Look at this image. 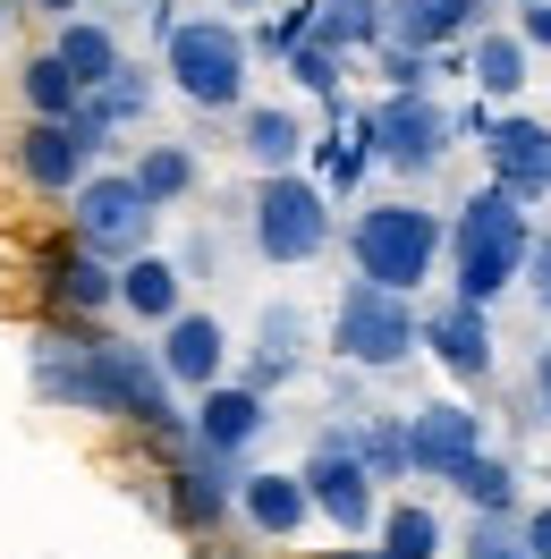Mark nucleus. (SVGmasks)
Here are the masks:
<instances>
[{"mask_svg":"<svg viewBox=\"0 0 551 559\" xmlns=\"http://www.w3.org/2000/svg\"><path fill=\"white\" fill-rule=\"evenodd\" d=\"M26 373H35L43 407L137 424L153 441H187V416H178V390L162 373V356L103 331V322H43L35 348H26Z\"/></svg>","mask_w":551,"mask_h":559,"instance_id":"obj_1","label":"nucleus"},{"mask_svg":"<svg viewBox=\"0 0 551 559\" xmlns=\"http://www.w3.org/2000/svg\"><path fill=\"white\" fill-rule=\"evenodd\" d=\"M526 254H535V212L517 204L509 187H476L467 204L449 212V297H467V306H501L517 280H526Z\"/></svg>","mask_w":551,"mask_h":559,"instance_id":"obj_2","label":"nucleus"},{"mask_svg":"<svg viewBox=\"0 0 551 559\" xmlns=\"http://www.w3.org/2000/svg\"><path fill=\"white\" fill-rule=\"evenodd\" d=\"M442 246H449V221L433 204H415V195H382V204H365L348 221V263H356V280L399 288V297L433 288Z\"/></svg>","mask_w":551,"mask_h":559,"instance_id":"obj_3","label":"nucleus"},{"mask_svg":"<svg viewBox=\"0 0 551 559\" xmlns=\"http://www.w3.org/2000/svg\"><path fill=\"white\" fill-rule=\"evenodd\" d=\"M162 76L178 103L196 110H246V76H255V35L238 17H171L162 35Z\"/></svg>","mask_w":551,"mask_h":559,"instance_id":"obj_4","label":"nucleus"},{"mask_svg":"<svg viewBox=\"0 0 551 559\" xmlns=\"http://www.w3.org/2000/svg\"><path fill=\"white\" fill-rule=\"evenodd\" d=\"M331 238H340V221H331V195L314 178H297V170L255 178V195H246V246H255V263L297 272V263H323Z\"/></svg>","mask_w":551,"mask_h":559,"instance_id":"obj_5","label":"nucleus"},{"mask_svg":"<svg viewBox=\"0 0 551 559\" xmlns=\"http://www.w3.org/2000/svg\"><path fill=\"white\" fill-rule=\"evenodd\" d=\"M331 356L356 365V373H399L408 356H424V314L399 288H374V280H348L340 306H331Z\"/></svg>","mask_w":551,"mask_h":559,"instance_id":"obj_6","label":"nucleus"},{"mask_svg":"<svg viewBox=\"0 0 551 559\" xmlns=\"http://www.w3.org/2000/svg\"><path fill=\"white\" fill-rule=\"evenodd\" d=\"M153 221H162V204H153L128 170H94L69 195V238L85 246V254H103V263L144 254V246H153Z\"/></svg>","mask_w":551,"mask_h":559,"instance_id":"obj_7","label":"nucleus"},{"mask_svg":"<svg viewBox=\"0 0 551 559\" xmlns=\"http://www.w3.org/2000/svg\"><path fill=\"white\" fill-rule=\"evenodd\" d=\"M356 128H365V153L399 178H433L449 162V136H458V119H449L433 94H382Z\"/></svg>","mask_w":551,"mask_h":559,"instance_id":"obj_8","label":"nucleus"},{"mask_svg":"<svg viewBox=\"0 0 551 559\" xmlns=\"http://www.w3.org/2000/svg\"><path fill=\"white\" fill-rule=\"evenodd\" d=\"M297 475H306V500H314V518H323V525H340L348 543H356V534H374L382 491H374V475H365L356 441H348V416H331L323 432H314V450H306Z\"/></svg>","mask_w":551,"mask_h":559,"instance_id":"obj_9","label":"nucleus"},{"mask_svg":"<svg viewBox=\"0 0 551 559\" xmlns=\"http://www.w3.org/2000/svg\"><path fill=\"white\" fill-rule=\"evenodd\" d=\"M171 450V475H162V500H171V525L178 534H221V525L238 518V457H212V450H196V432L187 441H162Z\"/></svg>","mask_w":551,"mask_h":559,"instance_id":"obj_10","label":"nucleus"},{"mask_svg":"<svg viewBox=\"0 0 551 559\" xmlns=\"http://www.w3.org/2000/svg\"><path fill=\"white\" fill-rule=\"evenodd\" d=\"M35 288H43V306L60 322H103L110 306H119V263L85 254L77 238H60V246L35 254Z\"/></svg>","mask_w":551,"mask_h":559,"instance_id":"obj_11","label":"nucleus"},{"mask_svg":"<svg viewBox=\"0 0 551 559\" xmlns=\"http://www.w3.org/2000/svg\"><path fill=\"white\" fill-rule=\"evenodd\" d=\"M467 457H483V416L467 399H424V407H408V466L424 484H449Z\"/></svg>","mask_w":551,"mask_h":559,"instance_id":"obj_12","label":"nucleus"},{"mask_svg":"<svg viewBox=\"0 0 551 559\" xmlns=\"http://www.w3.org/2000/svg\"><path fill=\"white\" fill-rule=\"evenodd\" d=\"M153 356H162L171 390H196V399H204L212 382H230V322H221V314H204V306H187V314H171V322H162Z\"/></svg>","mask_w":551,"mask_h":559,"instance_id":"obj_13","label":"nucleus"},{"mask_svg":"<svg viewBox=\"0 0 551 559\" xmlns=\"http://www.w3.org/2000/svg\"><path fill=\"white\" fill-rule=\"evenodd\" d=\"M424 356H433L458 390H483L492 365H501V356H492V314L467 306V297H442V306L424 314Z\"/></svg>","mask_w":551,"mask_h":559,"instance_id":"obj_14","label":"nucleus"},{"mask_svg":"<svg viewBox=\"0 0 551 559\" xmlns=\"http://www.w3.org/2000/svg\"><path fill=\"white\" fill-rule=\"evenodd\" d=\"M9 170L26 178L35 195H77V187L94 178V153L77 144L69 119H26V128L9 136Z\"/></svg>","mask_w":551,"mask_h":559,"instance_id":"obj_15","label":"nucleus"},{"mask_svg":"<svg viewBox=\"0 0 551 559\" xmlns=\"http://www.w3.org/2000/svg\"><path fill=\"white\" fill-rule=\"evenodd\" d=\"M492 26V0H382V43H408V51H458Z\"/></svg>","mask_w":551,"mask_h":559,"instance_id":"obj_16","label":"nucleus"},{"mask_svg":"<svg viewBox=\"0 0 551 559\" xmlns=\"http://www.w3.org/2000/svg\"><path fill=\"white\" fill-rule=\"evenodd\" d=\"M483 162H492V187H509L517 204H543L551 195V128L543 119H526V110L492 119L483 128Z\"/></svg>","mask_w":551,"mask_h":559,"instance_id":"obj_17","label":"nucleus"},{"mask_svg":"<svg viewBox=\"0 0 551 559\" xmlns=\"http://www.w3.org/2000/svg\"><path fill=\"white\" fill-rule=\"evenodd\" d=\"M187 432H196V450L238 457V466H246V450L272 432V399H263V390H246V382H212L204 399H196Z\"/></svg>","mask_w":551,"mask_h":559,"instance_id":"obj_18","label":"nucleus"},{"mask_svg":"<svg viewBox=\"0 0 551 559\" xmlns=\"http://www.w3.org/2000/svg\"><path fill=\"white\" fill-rule=\"evenodd\" d=\"M238 518L255 543H297L314 525V500H306V475H280V466H246L238 475Z\"/></svg>","mask_w":551,"mask_h":559,"instance_id":"obj_19","label":"nucleus"},{"mask_svg":"<svg viewBox=\"0 0 551 559\" xmlns=\"http://www.w3.org/2000/svg\"><path fill=\"white\" fill-rule=\"evenodd\" d=\"M306 119H297V110L289 103H246L238 110V162L255 178H280V170H297V162H306Z\"/></svg>","mask_w":551,"mask_h":559,"instance_id":"obj_20","label":"nucleus"},{"mask_svg":"<svg viewBox=\"0 0 551 559\" xmlns=\"http://www.w3.org/2000/svg\"><path fill=\"white\" fill-rule=\"evenodd\" d=\"M119 314L128 322H144V331H162L171 314H187V272H178L171 254H128L119 263Z\"/></svg>","mask_w":551,"mask_h":559,"instance_id":"obj_21","label":"nucleus"},{"mask_svg":"<svg viewBox=\"0 0 551 559\" xmlns=\"http://www.w3.org/2000/svg\"><path fill=\"white\" fill-rule=\"evenodd\" d=\"M306 314L297 306H263V322H255V356H246V390H263L272 399L280 382H297L306 373Z\"/></svg>","mask_w":551,"mask_h":559,"instance_id":"obj_22","label":"nucleus"},{"mask_svg":"<svg viewBox=\"0 0 551 559\" xmlns=\"http://www.w3.org/2000/svg\"><path fill=\"white\" fill-rule=\"evenodd\" d=\"M51 51H60V69L94 94L103 76H119L128 69V43H119V26L110 17H60V35H51Z\"/></svg>","mask_w":551,"mask_h":559,"instance_id":"obj_23","label":"nucleus"},{"mask_svg":"<svg viewBox=\"0 0 551 559\" xmlns=\"http://www.w3.org/2000/svg\"><path fill=\"white\" fill-rule=\"evenodd\" d=\"M467 76H476V94L509 103V94H526V76H535V51L517 43V26H483L467 43Z\"/></svg>","mask_w":551,"mask_h":559,"instance_id":"obj_24","label":"nucleus"},{"mask_svg":"<svg viewBox=\"0 0 551 559\" xmlns=\"http://www.w3.org/2000/svg\"><path fill=\"white\" fill-rule=\"evenodd\" d=\"M128 178H137V187H144L162 212H171V204H187V195L204 187V162H196V144H144Z\"/></svg>","mask_w":551,"mask_h":559,"instance_id":"obj_25","label":"nucleus"},{"mask_svg":"<svg viewBox=\"0 0 551 559\" xmlns=\"http://www.w3.org/2000/svg\"><path fill=\"white\" fill-rule=\"evenodd\" d=\"M348 441L365 457V475L374 484H408V416H348Z\"/></svg>","mask_w":551,"mask_h":559,"instance_id":"obj_26","label":"nucleus"},{"mask_svg":"<svg viewBox=\"0 0 551 559\" xmlns=\"http://www.w3.org/2000/svg\"><path fill=\"white\" fill-rule=\"evenodd\" d=\"M17 103H26V119H77L85 85L60 69V51H35V60L17 69Z\"/></svg>","mask_w":551,"mask_h":559,"instance_id":"obj_27","label":"nucleus"},{"mask_svg":"<svg viewBox=\"0 0 551 559\" xmlns=\"http://www.w3.org/2000/svg\"><path fill=\"white\" fill-rule=\"evenodd\" d=\"M314 43L323 51H374L382 43V0H314Z\"/></svg>","mask_w":551,"mask_h":559,"instance_id":"obj_28","label":"nucleus"},{"mask_svg":"<svg viewBox=\"0 0 551 559\" xmlns=\"http://www.w3.org/2000/svg\"><path fill=\"white\" fill-rule=\"evenodd\" d=\"M449 491H458L476 518H517V466H509V457H492V450L467 457V466L449 475Z\"/></svg>","mask_w":551,"mask_h":559,"instance_id":"obj_29","label":"nucleus"},{"mask_svg":"<svg viewBox=\"0 0 551 559\" xmlns=\"http://www.w3.org/2000/svg\"><path fill=\"white\" fill-rule=\"evenodd\" d=\"M433 551H442V518H433L424 500L382 509V551H374V559H433Z\"/></svg>","mask_w":551,"mask_h":559,"instance_id":"obj_30","label":"nucleus"},{"mask_svg":"<svg viewBox=\"0 0 551 559\" xmlns=\"http://www.w3.org/2000/svg\"><path fill=\"white\" fill-rule=\"evenodd\" d=\"M85 103L103 110L110 128H137L144 110H153V69H137V60H128V69H119V76H103V85H94Z\"/></svg>","mask_w":551,"mask_h":559,"instance_id":"obj_31","label":"nucleus"},{"mask_svg":"<svg viewBox=\"0 0 551 559\" xmlns=\"http://www.w3.org/2000/svg\"><path fill=\"white\" fill-rule=\"evenodd\" d=\"M289 76H297V94H323V103H340V51H323L314 35L289 51Z\"/></svg>","mask_w":551,"mask_h":559,"instance_id":"obj_32","label":"nucleus"},{"mask_svg":"<svg viewBox=\"0 0 551 559\" xmlns=\"http://www.w3.org/2000/svg\"><path fill=\"white\" fill-rule=\"evenodd\" d=\"M374 69H382V85H390V94H424V85H433V60H424V51H408V43H374Z\"/></svg>","mask_w":551,"mask_h":559,"instance_id":"obj_33","label":"nucleus"},{"mask_svg":"<svg viewBox=\"0 0 551 559\" xmlns=\"http://www.w3.org/2000/svg\"><path fill=\"white\" fill-rule=\"evenodd\" d=\"M467 559H526L517 518H476V525H467Z\"/></svg>","mask_w":551,"mask_h":559,"instance_id":"obj_34","label":"nucleus"},{"mask_svg":"<svg viewBox=\"0 0 551 559\" xmlns=\"http://www.w3.org/2000/svg\"><path fill=\"white\" fill-rule=\"evenodd\" d=\"M526 297H535V314L551 322V229H535V254H526Z\"/></svg>","mask_w":551,"mask_h":559,"instance_id":"obj_35","label":"nucleus"},{"mask_svg":"<svg viewBox=\"0 0 551 559\" xmlns=\"http://www.w3.org/2000/svg\"><path fill=\"white\" fill-rule=\"evenodd\" d=\"M517 43H526V51H551V0H517Z\"/></svg>","mask_w":551,"mask_h":559,"instance_id":"obj_36","label":"nucleus"},{"mask_svg":"<svg viewBox=\"0 0 551 559\" xmlns=\"http://www.w3.org/2000/svg\"><path fill=\"white\" fill-rule=\"evenodd\" d=\"M526 399H535V416L551 424V340L535 348V365H526Z\"/></svg>","mask_w":551,"mask_h":559,"instance_id":"obj_37","label":"nucleus"},{"mask_svg":"<svg viewBox=\"0 0 551 559\" xmlns=\"http://www.w3.org/2000/svg\"><path fill=\"white\" fill-rule=\"evenodd\" d=\"M517 543H526V559H551V500H543V509H526Z\"/></svg>","mask_w":551,"mask_h":559,"instance_id":"obj_38","label":"nucleus"},{"mask_svg":"<svg viewBox=\"0 0 551 559\" xmlns=\"http://www.w3.org/2000/svg\"><path fill=\"white\" fill-rule=\"evenodd\" d=\"M26 9H35V17H51V26H60V17H85L94 0H26Z\"/></svg>","mask_w":551,"mask_h":559,"instance_id":"obj_39","label":"nucleus"},{"mask_svg":"<svg viewBox=\"0 0 551 559\" xmlns=\"http://www.w3.org/2000/svg\"><path fill=\"white\" fill-rule=\"evenodd\" d=\"M17 17H26V0H0V35H9V26H17Z\"/></svg>","mask_w":551,"mask_h":559,"instance_id":"obj_40","label":"nucleus"},{"mask_svg":"<svg viewBox=\"0 0 551 559\" xmlns=\"http://www.w3.org/2000/svg\"><path fill=\"white\" fill-rule=\"evenodd\" d=\"M212 9H221V17H230V9H263V0H212Z\"/></svg>","mask_w":551,"mask_h":559,"instance_id":"obj_41","label":"nucleus"},{"mask_svg":"<svg viewBox=\"0 0 551 559\" xmlns=\"http://www.w3.org/2000/svg\"><path fill=\"white\" fill-rule=\"evenodd\" d=\"M323 559H374V551H323Z\"/></svg>","mask_w":551,"mask_h":559,"instance_id":"obj_42","label":"nucleus"}]
</instances>
